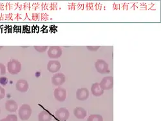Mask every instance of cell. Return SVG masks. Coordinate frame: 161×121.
Segmentation results:
<instances>
[{
  "label": "cell",
  "instance_id": "6da1fadb",
  "mask_svg": "<svg viewBox=\"0 0 161 121\" xmlns=\"http://www.w3.org/2000/svg\"><path fill=\"white\" fill-rule=\"evenodd\" d=\"M7 68L10 74L16 75L21 70V63L16 59H12L7 63Z\"/></svg>",
  "mask_w": 161,
  "mask_h": 121
},
{
  "label": "cell",
  "instance_id": "7a4b0ae2",
  "mask_svg": "<svg viewBox=\"0 0 161 121\" xmlns=\"http://www.w3.org/2000/svg\"><path fill=\"white\" fill-rule=\"evenodd\" d=\"M18 114L21 120H27L32 115L31 107L27 104H23L19 107Z\"/></svg>",
  "mask_w": 161,
  "mask_h": 121
},
{
  "label": "cell",
  "instance_id": "3957f363",
  "mask_svg": "<svg viewBox=\"0 0 161 121\" xmlns=\"http://www.w3.org/2000/svg\"><path fill=\"white\" fill-rule=\"evenodd\" d=\"M96 71L101 74H107L110 72L108 64L103 59H98L95 63Z\"/></svg>",
  "mask_w": 161,
  "mask_h": 121
},
{
  "label": "cell",
  "instance_id": "277c9868",
  "mask_svg": "<svg viewBox=\"0 0 161 121\" xmlns=\"http://www.w3.org/2000/svg\"><path fill=\"white\" fill-rule=\"evenodd\" d=\"M48 56L52 59L59 58L63 54V50L59 46H51L47 51Z\"/></svg>",
  "mask_w": 161,
  "mask_h": 121
},
{
  "label": "cell",
  "instance_id": "5b68a950",
  "mask_svg": "<svg viewBox=\"0 0 161 121\" xmlns=\"http://www.w3.org/2000/svg\"><path fill=\"white\" fill-rule=\"evenodd\" d=\"M66 90L62 87H58L53 91V96L59 102H64L66 100Z\"/></svg>",
  "mask_w": 161,
  "mask_h": 121
},
{
  "label": "cell",
  "instance_id": "8992f818",
  "mask_svg": "<svg viewBox=\"0 0 161 121\" xmlns=\"http://www.w3.org/2000/svg\"><path fill=\"white\" fill-rule=\"evenodd\" d=\"M66 81V76L63 73H57L52 77V83L56 86L63 85Z\"/></svg>",
  "mask_w": 161,
  "mask_h": 121
},
{
  "label": "cell",
  "instance_id": "52a82bcc",
  "mask_svg": "<svg viewBox=\"0 0 161 121\" xmlns=\"http://www.w3.org/2000/svg\"><path fill=\"white\" fill-rule=\"evenodd\" d=\"M47 70L50 73H57L61 68V64L58 60H50L47 64Z\"/></svg>",
  "mask_w": 161,
  "mask_h": 121
},
{
  "label": "cell",
  "instance_id": "ba28073f",
  "mask_svg": "<svg viewBox=\"0 0 161 121\" xmlns=\"http://www.w3.org/2000/svg\"><path fill=\"white\" fill-rule=\"evenodd\" d=\"M99 85L104 90H110L113 88L114 77L112 76H108L103 78Z\"/></svg>",
  "mask_w": 161,
  "mask_h": 121
},
{
  "label": "cell",
  "instance_id": "9c48e42d",
  "mask_svg": "<svg viewBox=\"0 0 161 121\" xmlns=\"http://www.w3.org/2000/svg\"><path fill=\"white\" fill-rule=\"evenodd\" d=\"M76 98L79 101H84L87 100L90 96V92L89 90L86 88H79L76 91Z\"/></svg>",
  "mask_w": 161,
  "mask_h": 121
},
{
  "label": "cell",
  "instance_id": "30bf717a",
  "mask_svg": "<svg viewBox=\"0 0 161 121\" xmlns=\"http://www.w3.org/2000/svg\"><path fill=\"white\" fill-rule=\"evenodd\" d=\"M55 115L59 120L64 121L69 118L70 112L66 107H61L56 112Z\"/></svg>",
  "mask_w": 161,
  "mask_h": 121
},
{
  "label": "cell",
  "instance_id": "8fae6325",
  "mask_svg": "<svg viewBox=\"0 0 161 121\" xmlns=\"http://www.w3.org/2000/svg\"><path fill=\"white\" fill-rule=\"evenodd\" d=\"M16 88L18 91L21 93H25L29 90V85L26 80L21 79H19L17 81L16 84Z\"/></svg>",
  "mask_w": 161,
  "mask_h": 121
},
{
  "label": "cell",
  "instance_id": "7c38bea8",
  "mask_svg": "<svg viewBox=\"0 0 161 121\" xmlns=\"http://www.w3.org/2000/svg\"><path fill=\"white\" fill-rule=\"evenodd\" d=\"M91 91L92 93L93 94V96L95 97H101L102 95H103L104 90L103 89L99 83H95L92 84V86H91Z\"/></svg>",
  "mask_w": 161,
  "mask_h": 121
},
{
  "label": "cell",
  "instance_id": "4fadbf2b",
  "mask_svg": "<svg viewBox=\"0 0 161 121\" xmlns=\"http://www.w3.org/2000/svg\"><path fill=\"white\" fill-rule=\"evenodd\" d=\"M5 110L7 112H12V113L16 112L18 108V105L17 102L12 99L7 101V102H5Z\"/></svg>",
  "mask_w": 161,
  "mask_h": 121
},
{
  "label": "cell",
  "instance_id": "5bb4252c",
  "mask_svg": "<svg viewBox=\"0 0 161 121\" xmlns=\"http://www.w3.org/2000/svg\"><path fill=\"white\" fill-rule=\"evenodd\" d=\"M74 115L77 118L83 119L86 117L87 112L83 107L78 106L74 110Z\"/></svg>",
  "mask_w": 161,
  "mask_h": 121
},
{
  "label": "cell",
  "instance_id": "9a60e30c",
  "mask_svg": "<svg viewBox=\"0 0 161 121\" xmlns=\"http://www.w3.org/2000/svg\"><path fill=\"white\" fill-rule=\"evenodd\" d=\"M52 117L46 111H42L38 115L39 121H51Z\"/></svg>",
  "mask_w": 161,
  "mask_h": 121
},
{
  "label": "cell",
  "instance_id": "2e32d148",
  "mask_svg": "<svg viewBox=\"0 0 161 121\" xmlns=\"http://www.w3.org/2000/svg\"><path fill=\"white\" fill-rule=\"evenodd\" d=\"M87 121H103V118L101 115L92 114L88 117Z\"/></svg>",
  "mask_w": 161,
  "mask_h": 121
},
{
  "label": "cell",
  "instance_id": "e0dca14e",
  "mask_svg": "<svg viewBox=\"0 0 161 121\" xmlns=\"http://www.w3.org/2000/svg\"><path fill=\"white\" fill-rule=\"evenodd\" d=\"M34 47L36 51L40 53L46 52L48 48L47 46H34Z\"/></svg>",
  "mask_w": 161,
  "mask_h": 121
},
{
  "label": "cell",
  "instance_id": "ac0fdd59",
  "mask_svg": "<svg viewBox=\"0 0 161 121\" xmlns=\"http://www.w3.org/2000/svg\"><path fill=\"white\" fill-rule=\"evenodd\" d=\"M5 121H18V117L15 114H10L5 118Z\"/></svg>",
  "mask_w": 161,
  "mask_h": 121
},
{
  "label": "cell",
  "instance_id": "d6986e66",
  "mask_svg": "<svg viewBox=\"0 0 161 121\" xmlns=\"http://www.w3.org/2000/svg\"><path fill=\"white\" fill-rule=\"evenodd\" d=\"M6 73H7V70H6V67L5 64L0 63V76L5 75Z\"/></svg>",
  "mask_w": 161,
  "mask_h": 121
},
{
  "label": "cell",
  "instance_id": "ffe728a7",
  "mask_svg": "<svg viewBox=\"0 0 161 121\" xmlns=\"http://www.w3.org/2000/svg\"><path fill=\"white\" fill-rule=\"evenodd\" d=\"M8 82V78L6 77H0V85L3 86H6Z\"/></svg>",
  "mask_w": 161,
  "mask_h": 121
},
{
  "label": "cell",
  "instance_id": "44dd1931",
  "mask_svg": "<svg viewBox=\"0 0 161 121\" xmlns=\"http://www.w3.org/2000/svg\"><path fill=\"white\" fill-rule=\"evenodd\" d=\"M100 46H87L86 48L91 52H96L100 48Z\"/></svg>",
  "mask_w": 161,
  "mask_h": 121
},
{
  "label": "cell",
  "instance_id": "7402d4cb",
  "mask_svg": "<svg viewBox=\"0 0 161 121\" xmlns=\"http://www.w3.org/2000/svg\"><path fill=\"white\" fill-rule=\"evenodd\" d=\"M5 97V89L0 86V100L3 99Z\"/></svg>",
  "mask_w": 161,
  "mask_h": 121
},
{
  "label": "cell",
  "instance_id": "603a6c76",
  "mask_svg": "<svg viewBox=\"0 0 161 121\" xmlns=\"http://www.w3.org/2000/svg\"><path fill=\"white\" fill-rule=\"evenodd\" d=\"M0 121H5V118H2L0 120Z\"/></svg>",
  "mask_w": 161,
  "mask_h": 121
},
{
  "label": "cell",
  "instance_id": "cb8c5ba5",
  "mask_svg": "<svg viewBox=\"0 0 161 121\" xmlns=\"http://www.w3.org/2000/svg\"><path fill=\"white\" fill-rule=\"evenodd\" d=\"M3 48V46H1V47H0V50H1L2 48Z\"/></svg>",
  "mask_w": 161,
  "mask_h": 121
},
{
  "label": "cell",
  "instance_id": "d4e9b609",
  "mask_svg": "<svg viewBox=\"0 0 161 121\" xmlns=\"http://www.w3.org/2000/svg\"><path fill=\"white\" fill-rule=\"evenodd\" d=\"M0 113H1V109H0Z\"/></svg>",
  "mask_w": 161,
  "mask_h": 121
}]
</instances>
